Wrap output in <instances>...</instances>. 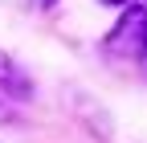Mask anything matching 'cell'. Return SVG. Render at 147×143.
I'll list each match as a JSON object with an SVG mask.
<instances>
[{"instance_id": "6da1fadb", "label": "cell", "mask_w": 147, "mask_h": 143, "mask_svg": "<svg viewBox=\"0 0 147 143\" xmlns=\"http://www.w3.org/2000/svg\"><path fill=\"white\" fill-rule=\"evenodd\" d=\"M147 41V0H127L115 29L106 33V53L115 57H139Z\"/></svg>"}, {"instance_id": "7a4b0ae2", "label": "cell", "mask_w": 147, "mask_h": 143, "mask_svg": "<svg viewBox=\"0 0 147 143\" xmlns=\"http://www.w3.org/2000/svg\"><path fill=\"white\" fill-rule=\"evenodd\" d=\"M0 90L12 94V98H33V82H29V74L21 69V61H16L12 53H4V49H0Z\"/></svg>"}, {"instance_id": "3957f363", "label": "cell", "mask_w": 147, "mask_h": 143, "mask_svg": "<svg viewBox=\"0 0 147 143\" xmlns=\"http://www.w3.org/2000/svg\"><path fill=\"white\" fill-rule=\"evenodd\" d=\"M0 123H12V102L0 94Z\"/></svg>"}, {"instance_id": "277c9868", "label": "cell", "mask_w": 147, "mask_h": 143, "mask_svg": "<svg viewBox=\"0 0 147 143\" xmlns=\"http://www.w3.org/2000/svg\"><path fill=\"white\" fill-rule=\"evenodd\" d=\"M53 4H57V0H29V8H33V12H49Z\"/></svg>"}, {"instance_id": "5b68a950", "label": "cell", "mask_w": 147, "mask_h": 143, "mask_svg": "<svg viewBox=\"0 0 147 143\" xmlns=\"http://www.w3.org/2000/svg\"><path fill=\"white\" fill-rule=\"evenodd\" d=\"M139 61H143V74H147V41H143V53H139Z\"/></svg>"}, {"instance_id": "8992f818", "label": "cell", "mask_w": 147, "mask_h": 143, "mask_svg": "<svg viewBox=\"0 0 147 143\" xmlns=\"http://www.w3.org/2000/svg\"><path fill=\"white\" fill-rule=\"evenodd\" d=\"M102 4H127V0H102Z\"/></svg>"}]
</instances>
